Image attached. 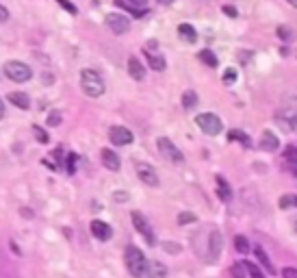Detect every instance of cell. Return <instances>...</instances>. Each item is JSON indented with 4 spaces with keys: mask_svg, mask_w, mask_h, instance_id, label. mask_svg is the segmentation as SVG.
<instances>
[{
    "mask_svg": "<svg viewBox=\"0 0 297 278\" xmlns=\"http://www.w3.org/2000/svg\"><path fill=\"white\" fill-rule=\"evenodd\" d=\"M124 263H126V270L133 278H144L146 276V270H148V259L146 254L141 252L137 246H128L124 250Z\"/></svg>",
    "mask_w": 297,
    "mask_h": 278,
    "instance_id": "1",
    "label": "cell"
},
{
    "mask_svg": "<svg viewBox=\"0 0 297 278\" xmlns=\"http://www.w3.org/2000/svg\"><path fill=\"white\" fill-rule=\"evenodd\" d=\"M80 87H82V91L91 98H100L104 94V89H107L102 76L98 74L96 70H89V68L80 70Z\"/></svg>",
    "mask_w": 297,
    "mask_h": 278,
    "instance_id": "2",
    "label": "cell"
},
{
    "mask_svg": "<svg viewBox=\"0 0 297 278\" xmlns=\"http://www.w3.org/2000/svg\"><path fill=\"white\" fill-rule=\"evenodd\" d=\"M2 70H4V76L11 79L13 83H26V80H31V76H33L31 65H26L22 61H7Z\"/></svg>",
    "mask_w": 297,
    "mask_h": 278,
    "instance_id": "3",
    "label": "cell"
},
{
    "mask_svg": "<svg viewBox=\"0 0 297 278\" xmlns=\"http://www.w3.org/2000/svg\"><path fill=\"white\" fill-rule=\"evenodd\" d=\"M195 124L200 126L202 133L211 135V137H215V135H219L223 130L222 119H219L215 113H200V116L195 118Z\"/></svg>",
    "mask_w": 297,
    "mask_h": 278,
    "instance_id": "4",
    "label": "cell"
},
{
    "mask_svg": "<svg viewBox=\"0 0 297 278\" xmlns=\"http://www.w3.org/2000/svg\"><path fill=\"white\" fill-rule=\"evenodd\" d=\"M130 217H133V224H135L137 231H139V235H144L148 246H156V237H154V231H152V226L148 224L146 217L141 215L139 211H133V213H130Z\"/></svg>",
    "mask_w": 297,
    "mask_h": 278,
    "instance_id": "5",
    "label": "cell"
},
{
    "mask_svg": "<svg viewBox=\"0 0 297 278\" xmlns=\"http://www.w3.org/2000/svg\"><path fill=\"white\" fill-rule=\"evenodd\" d=\"M156 146H158V152H161L167 161H172V163H183L185 161V155L178 150V146H174V141H169L167 137H161L156 141Z\"/></svg>",
    "mask_w": 297,
    "mask_h": 278,
    "instance_id": "6",
    "label": "cell"
},
{
    "mask_svg": "<svg viewBox=\"0 0 297 278\" xmlns=\"http://www.w3.org/2000/svg\"><path fill=\"white\" fill-rule=\"evenodd\" d=\"M107 26L115 33V35H124V33L130 31V20L126 18V15H119V13H109Z\"/></svg>",
    "mask_w": 297,
    "mask_h": 278,
    "instance_id": "7",
    "label": "cell"
},
{
    "mask_svg": "<svg viewBox=\"0 0 297 278\" xmlns=\"http://www.w3.org/2000/svg\"><path fill=\"white\" fill-rule=\"evenodd\" d=\"M109 139H111V144H115V146H130L135 137L126 126H111L109 128Z\"/></svg>",
    "mask_w": 297,
    "mask_h": 278,
    "instance_id": "8",
    "label": "cell"
},
{
    "mask_svg": "<svg viewBox=\"0 0 297 278\" xmlns=\"http://www.w3.org/2000/svg\"><path fill=\"white\" fill-rule=\"evenodd\" d=\"M137 176L141 183H146L148 187H156L158 185V174L150 163H137Z\"/></svg>",
    "mask_w": 297,
    "mask_h": 278,
    "instance_id": "9",
    "label": "cell"
},
{
    "mask_svg": "<svg viewBox=\"0 0 297 278\" xmlns=\"http://www.w3.org/2000/svg\"><path fill=\"white\" fill-rule=\"evenodd\" d=\"M219 254H222V235L219 231H213L208 235V254H206V261L208 263H217Z\"/></svg>",
    "mask_w": 297,
    "mask_h": 278,
    "instance_id": "10",
    "label": "cell"
},
{
    "mask_svg": "<svg viewBox=\"0 0 297 278\" xmlns=\"http://www.w3.org/2000/svg\"><path fill=\"white\" fill-rule=\"evenodd\" d=\"M91 235L96 239H100V241H109V239L113 237V228L102 220H93L91 222Z\"/></svg>",
    "mask_w": 297,
    "mask_h": 278,
    "instance_id": "11",
    "label": "cell"
},
{
    "mask_svg": "<svg viewBox=\"0 0 297 278\" xmlns=\"http://www.w3.org/2000/svg\"><path fill=\"white\" fill-rule=\"evenodd\" d=\"M100 157H102V165L107 167V170H111V172H117L119 170V157L115 155L113 150H109V148H104L102 152H100Z\"/></svg>",
    "mask_w": 297,
    "mask_h": 278,
    "instance_id": "12",
    "label": "cell"
},
{
    "mask_svg": "<svg viewBox=\"0 0 297 278\" xmlns=\"http://www.w3.org/2000/svg\"><path fill=\"white\" fill-rule=\"evenodd\" d=\"M260 148L267 150V152H273L280 148V139L276 133H271V130H265V133L260 135Z\"/></svg>",
    "mask_w": 297,
    "mask_h": 278,
    "instance_id": "13",
    "label": "cell"
},
{
    "mask_svg": "<svg viewBox=\"0 0 297 278\" xmlns=\"http://www.w3.org/2000/svg\"><path fill=\"white\" fill-rule=\"evenodd\" d=\"M7 100L13 107L22 109V111H26V109L31 107V98H29V94H24V91H11V94L7 96Z\"/></svg>",
    "mask_w": 297,
    "mask_h": 278,
    "instance_id": "14",
    "label": "cell"
},
{
    "mask_svg": "<svg viewBox=\"0 0 297 278\" xmlns=\"http://www.w3.org/2000/svg\"><path fill=\"white\" fill-rule=\"evenodd\" d=\"M146 59H148V63H150V68L152 70H156V72H163L165 68H167V61H165V57L161 52H150V50H146Z\"/></svg>",
    "mask_w": 297,
    "mask_h": 278,
    "instance_id": "15",
    "label": "cell"
},
{
    "mask_svg": "<svg viewBox=\"0 0 297 278\" xmlns=\"http://www.w3.org/2000/svg\"><path fill=\"white\" fill-rule=\"evenodd\" d=\"M128 74L133 76L135 80H144L146 79V70H144V65H141V61L137 57L128 59Z\"/></svg>",
    "mask_w": 297,
    "mask_h": 278,
    "instance_id": "16",
    "label": "cell"
},
{
    "mask_svg": "<svg viewBox=\"0 0 297 278\" xmlns=\"http://www.w3.org/2000/svg\"><path fill=\"white\" fill-rule=\"evenodd\" d=\"M146 276L148 278H167V268H165L161 261H152V263H148Z\"/></svg>",
    "mask_w": 297,
    "mask_h": 278,
    "instance_id": "17",
    "label": "cell"
},
{
    "mask_svg": "<svg viewBox=\"0 0 297 278\" xmlns=\"http://www.w3.org/2000/svg\"><path fill=\"white\" fill-rule=\"evenodd\" d=\"M254 254H256V259L260 261V265H262V270H267L269 274H276V268H273V263L269 261V257H267V252L262 250L260 246H256L254 248Z\"/></svg>",
    "mask_w": 297,
    "mask_h": 278,
    "instance_id": "18",
    "label": "cell"
},
{
    "mask_svg": "<svg viewBox=\"0 0 297 278\" xmlns=\"http://www.w3.org/2000/svg\"><path fill=\"white\" fill-rule=\"evenodd\" d=\"M178 35H180V40L186 41V43H193L197 40V33H195V29L191 24H180L178 26Z\"/></svg>",
    "mask_w": 297,
    "mask_h": 278,
    "instance_id": "19",
    "label": "cell"
},
{
    "mask_svg": "<svg viewBox=\"0 0 297 278\" xmlns=\"http://www.w3.org/2000/svg\"><path fill=\"white\" fill-rule=\"evenodd\" d=\"M217 194L223 202H230V200H232V189H230V185L223 181V176H217Z\"/></svg>",
    "mask_w": 297,
    "mask_h": 278,
    "instance_id": "20",
    "label": "cell"
},
{
    "mask_svg": "<svg viewBox=\"0 0 297 278\" xmlns=\"http://www.w3.org/2000/svg\"><path fill=\"white\" fill-rule=\"evenodd\" d=\"M115 4H117L119 9H124L126 13L135 15V18H141V15H146V13H148V9H135V7H130L128 2H124V0H115Z\"/></svg>",
    "mask_w": 297,
    "mask_h": 278,
    "instance_id": "21",
    "label": "cell"
},
{
    "mask_svg": "<svg viewBox=\"0 0 297 278\" xmlns=\"http://www.w3.org/2000/svg\"><path fill=\"white\" fill-rule=\"evenodd\" d=\"M183 107L189 111V109H193V107H197V94L193 89H186L185 94H183Z\"/></svg>",
    "mask_w": 297,
    "mask_h": 278,
    "instance_id": "22",
    "label": "cell"
},
{
    "mask_svg": "<svg viewBox=\"0 0 297 278\" xmlns=\"http://www.w3.org/2000/svg\"><path fill=\"white\" fill-rule=\"evenodd\" d=\"M76 165H78V155H76V152H70V155L65 157V170H68L70 176L76 174Z\"/></svg>",
    "mask_w": 297,
    "mask_h": 278,
    "instance_id": "23",
    "label": "cell"
},
{
    "mask_svg": "<svg viewBox=\"0 0 297 278\" xmlns=\"http://www.w3.org/2000/svg\"><path fill=\"white\" fill-rule=\"evenodd\" d=\"M280 209H297V196L287 194L280 198Z\"/></svg>",
    "mask_w": 297,
    "mask_h": 278,
    "instance_id": "24",
    "label": "cell"
},
{
    "mask_svg": "<svg viewBox=\"0 0 297 278\" xmlns=\"http://www.w3.org/2000/svg\"><path fill=\"white\" fill-rule=\"evenodd\" d=\"M234 248H236V252H250V241L243 237V235H236L234 237Z\"/></svg>",
    "mask_w": 297,
    "mask_h": 278,
    "instance_id": "25",
    "label": "cell"
},
{
    "mask_svg": "<svg viewBox=\"0 0 297 278\" xmlns=\"http://www.w3.org/2000/svg\"><path fill=\"white\" fill-rule=\"evenodd\" d=\"M200 59H202V63H206V65H211V68H217V57L213 54L211 50H202L200 52Z\"/></svg>",
    "mask_w": 297,
    "mask_h": 278,
    "instance_id": "26",
    "label": "cell"
},
{
    "mask_svg": "<svg viewBox=\"0 0 297 278\" xmlns=\"http://www.w3.org/2000/svg\"><path fill=\"white\" fill-rule=\"evenodd\" d=\"M228 137L232 141H239V144H243V146H250V137H247L245 133H241V130H230Z\"/></svg>",
    "mask_w": 297,
    "mask_h": 278,
    "instance_id": "27",
    "label": "cell"
},
{
    "mask_svg": "<svg viewBox=\"0 0 297 278\" xmlns=\"http://www.w3.org/2000/svg\"><path fill=\"white\" fill-rule=\"evenodd\" d=\"M33 135H35V139L39 141V144H48V141H50V137H48V133H46V130H43L41 126H37V124L33 126Z\"/></svg>",
    "mask_w": 297,
    "mask_h": 278,
    "instance_id": "28",
    "label": "cell"
},
{
    "mask_svg": "<svg viewBox=\"0 0 297 278\" xmlns=\"http://www.w3.org/2000/svg\"><path fill=\"white\" fill-rule=\"evenodd\" d=\"M243 268L250 272V276H252V278H267V276L260 272V268H258V265H254V263H243Z\"/></svg>",
    "mask_w": 297,
    "mask_h": 278,
    "instance_id": "29",
    "label": "cell"
},
{
    "mask_svg": "<svg viewBox=\"0 0 297 278\" xmlns=\"http://www.w3.org/2000/svg\"><path fill=\"white\" fill-rule=\"evenodd\" d=\"M48 126H61V122H63V116L59 111H50V116H48Z\"/></svg>",
    "mask_w": 297,
    "mask_h": 278,
    "instance_id": "30",
    "label": "cell"
},
{
    "mask_svg": "<svg viewBox=\"0 0 297 278\" xmlns=\"http://www.w3.org/2000/svg\"><path fill=\"white\" fill-rule=\"evenodd\" d=\"M57 4H61V7L68 11L70 15H76V13H78V7H76L74 2H70V0H57Z\"/></svg>",
    "mask_w": 297,
    "mask_h": 278,
    "instance_id": "31",
    "label": "cell"
},
{
    "mask_svg": "<svg viewBox=\"0 0 297 278\" xmlns=\"http://www.w3.org/2000/svg\"><path fill=\"white\" fill-rule=\"evenodd\" d=\"M195 220H197L195 213H189V211H185V213H180V215H178V224H180V226L191 224V222H195Z\"/></svg>",
    "mask_w": 297,
    "mask_h": 278,
    "instance_id": "32",
    "label": "cell"
},
{
    "mask_svg": "<svg viewBox=\"0 0 297 278\" xmlns=\"http://www.w3.org/2000/svg\"><path fill=\"white\" fill-rule=\"evenodd\" d=\"M230 276H232V278H245L243 263H234L232 268H230Z\"/></svg>",
    "mask_w": 297,
    "mask_h": 278,
    "instance_id": "33",
    "label": "cell"
},
{
    "mask_svg": "<svg viewBox=\"0 0 297 278\" xmlns=\"http://www.w3.org/2000/svg\"><path fill=\"white\" fill-rule=\"evenodd\" d=\"M222 80H223L225 85H232L234 80H236V70H232V68H228V70H225V72H223V76H222Z\"/></svg>",
    "mask_w": 297,
    "mask_h": 278,
    "instance_id": "34",
    "label": "cell"
},
{
    "mask_svg": "<svg viewBox=\"0 0 297 278\" xmlns=\"http://www.w3.org/2000/svg\"><path fill=\"white\" fill-rule=\"evenodd\" d=\"M278 37H280V40H284V41H289L291 40V29H289V26H278Z\"/></svg>",
    "mask_w": 297,
    "mask_h": 278,
    "instance_id": "35",
    "label": "cell"
},
{
    "mask_svg": "<svg viewBox=\"0 0 297 278\" xmlns=\"http://www.w3.org/2000/svg\"><path fill=\"white\" fill-rule=\"evenodd\" d=\"M50 157H52L54 161H57V165H61V161H63V148H61V146H57V148L52 150Z\"/></svg>",
    "mask_w": 297,
    "mask_h": 278,
    "instance_id": "36",
    "label": "cell"
},
{
    "mask_svg": "<svg viewBox=\"0 0 297 278\" xmlns=\"http://www.w3.org/2000/svg\"><path fill=\"white\" fill-rule=\"evenodd\" d=\"M163 248L167 250L169 254H178V252H180V246H178V243H172V241H165Z\"/></svg>",
    "mask_w": 297,
    "mask_h": 278,
    "instance_id": "37",
    "label": "cell"
},
{
    "mask_svg": "<svg viewBox=\"0 0 297 278\" xmlns=\"http://www.w3.org/2000/svg\"><path fill=\"white\" fill-rule=\"evenodd\" d=\"M222 11H223L225 15H230V18H236V15H239V11H236L234 7H230V4H223Z\"/></svg>",
    "mask_w": 297,
    "mask_h": 278,
    "instance_id": "38",
    "label": "cell"
},
{
    "mask_svg": "<svg viewBox=\"0 0 297 278\" xmlns=\"http://www.w3.org/2000/svg\"><path fill=\"white\" fill-rule=\"evenodd\" d=\"M124 2H128L135 9H146V0H124Z\"/></svg>",
    "mask_w": 297,
    "mask_h": 278,
    "instance_id": "39",
    "label": "cell"
},
{
    "mask_svg": "<svg viewBox=\"0 0 297 278\" xmlns=\"http://www.w3.org/2000/svg\"><path fill=\"white\" fill-rule=\"evenodd\" d=\"M113 198H115V202H126V200H128V194H126V192H115Z\"/></svg>",
    "mask_w": 297,
    "mask_h": 278,
    "instance_id": "40",
    "label": "cell"
},
{
    "mask_svg": "<svg viewBox=\"0 0 297 278\" xmlns=\"http://www.w3.org/2000/svg\"><path fill=\"white\" fill-rule=\"evenodd\" d=\"M282 276L284 278H297V270L295 268H284L282 270Z\"/></svg>",
    "mask_w": 297,
    "mask_h": 278,
    "instance_id": "41",
    "label": "cell"
},
{
    "mask_svg": "<svg viewBox=\"0 0 297 278\" xmlns=\"http://www.w3.org/2000/svg\"><path fill=\"white\" fill-rule=\"evenodd\" d=\"M9 20V9L4 4H0V22H7Z\"/></svg>",
    "mask_w": 297,
    "mask_h": 278,
    "instance_id": "42",
    "label": "cell"
},
{
    "mask_svg": "<svg viewBox=\"0 0 297 278\" xmlns=\"http://www.w3.org/2000/svg\"><path fill=\"white\" fill-rule=\"evenodd\" d=\"M4 116H7V109H4V100L0 98V122L4 119Z\"/></svg>",
    "mask_w": 297,
    "mask_h": 278,
    "instance_id": "43",
    "label": "cell"
},
{
    "mask_svg": "<svg viewBox=\"0 0 297 278\" xmlns=\"http://www.w3.org/2000/svg\"><path fill=\"white\" fill-rule=\"evenodd\" d=\"M291 128L297 133V116H293V119H291Z\"/></svg>",
    "mask_w": 297,
    "mask_h": 278,
    "instance_id": "44",
    "label": "cell"
},
{
    "mask_svg": "<svg viewBox=\"0 0 297 278\" xmlns=\"http://www.w3.org/2000/svg\"><path fill=\"white\" fill-rule=\"evenodd\" d=\"M156 2H158V4H172L174 0H156Z\"/></svg>",
    "mask_w": 297,
    "mask_h": 278,
    "instance_id": "45",
    "label": "cell"
},
{
    "mask_svg": "<svg viewBox=\"0 0 297 278\" xmlns=\"http://www.w3.org/2000/svg\"><path fill=\"white\" fill-rule=\"evenodd\" d=\"M289 4H293V7L297 9V0H289Z\"/></svg>",
    "mask_w": 297,
    "mask_h": 278,
    "instance_id": "46",
    "label": "cell"
},
{
    "mask_svg": "<svg viewBox=\"0 0 297 278\" xmlns=\"http://www.w3.org/2000/svg\"><path fill=\"white\" fill-rule=\"evenodd\" d=\"M293 228H295V233H297V220L293 222Z\"/></svg>",
    "mask_w": 297,
    "mask_h": 278,
    "instance_id": "47",
    "label": "cell"
}]
</instances>
